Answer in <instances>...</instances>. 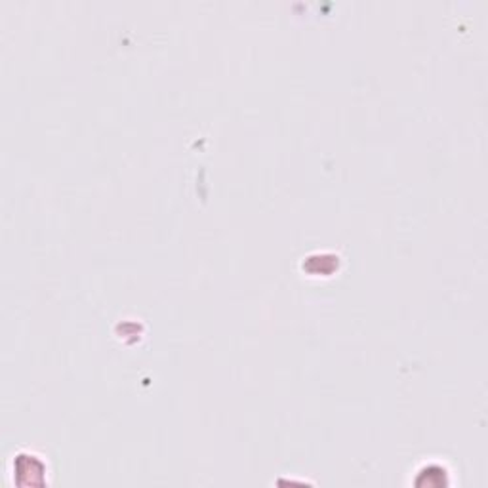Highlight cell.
<instances>
[{
  "label": "cell",
  "mask_w": 488,
  "mask_h": 488,
  "mask_svg": "<svg viewBox=\"0 0 488 488\" xmlns=\"http://www.w3.org/2000/svg\"><path fill=\"white\" fill-rule=\"evenodd\" d=\"M14 484H48V467L36 454H17L12 458V470L8 473Z\"/></svg>",
  "instance_id": "6da1fadb"
}]
</instances>
